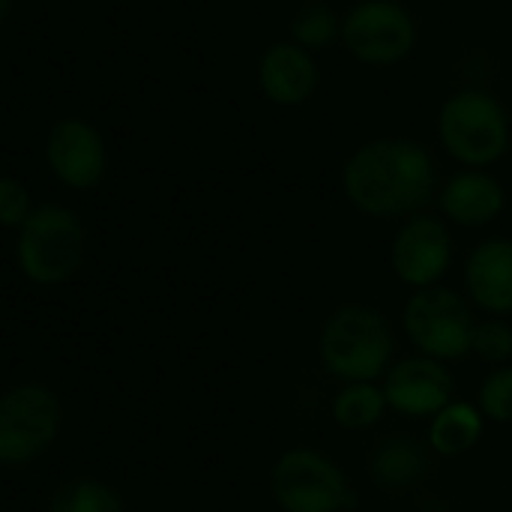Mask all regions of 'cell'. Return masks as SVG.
<instances>
[{
    "instance_id": "cell-16",
    "label": "cell",
    "mask_w": 512,
    "mask_h": 512,
    "mask_svg": "<svg viewBox=\"0 0 512 512\" xmlns=\"http://www.w3.org/2000/svg\"><path fill=\"white\" fill-rule=\"evenodd\" d=\"M426 474V453L411 438H390L372 459V477L381 489L399 492Z\"/></svg>"
},
{
    "instance_id": "cell-14",
    "label": "cell",
    "mask_w": 512,
    "mask_h": 512,
    "mask_svg": "<svg viewBox=\"0 0 512 512\" xmlns=\"http://www.w3.org/2000/svg\"><path fill=\"white\" fill-rule=\"evenodd\" d=\"M465 285L486 312H512V240L492 237L480 243L465 264Z\"/></svg>"
},
{
    "instance_id": "cell-20",
    "label": "cell",
    "mask_w": 512,
    "mask_h": 512,
    "mask_svg": "<svg viewBox=\"0 0 512 512\" xmlns=\"http://www.w3.org/2000/svg\"><path fill=\"white\" fill-rule=\"evenodd\" d=\"M480 408L495 423H512V369H498L486 378Z\"/></svg>"
},
{
    "instance_id": "cell-1",
    "label": "cell",
    "mask_w": 512,
    "mask_h": 512,
    "mask_svg": "<svg viewBox=\"0 0 512 512\" xmlns=\"http://www.w3.org/2000/svg\"><path fill=\"white\" fill-rule=\"evenodd\" d=\"M342 189L363 216L399 219L420 213L432 201L438 174L423 144L411 138H372L348 156Z\"/></svg>"
},
{
    "instance_id": "cell-8",
    "label": "cell",
    "mask_w": 512,
    "mask_h": 512,
    "mask_svg": "<svg viewBox=\"0 0 512 512\" xmlns=\"http://www.w3.org/2000/svg\"><path fill=\"white\" fill-rule=\"evenodd\" d=\"M474 318L465 300L450 288H420L405 306V330L411 342L435 360H459L471 351Z\"/></svg>"
},
{
    "instance_id": "cell-10",
    "label": "cell",
    "mask_w": 512,
    "mask_h": 512,
    "mask_svg": "<svg viewBox=\"0 0 512 512\" xmlns=\"http://www.w3.org/2000/svg\"><path fill=\"white\" fill-rule=\"evenodd\" d=\"M393 270L411 288H432L450 270L453 240L441 219L411 216L393 240Z\"/></svg>"
},
{
    "instance_id": "cell-22",
    "label": "cell",
    "mask_w": 512,
    "mask_h": 512,
    "mask_svg": "<svg viewBox=\"0 0 512 512\" xmlns=\"http://www.w3.org/2000/svg\"><path fill=\"white\" fill-rule=\"evenodd\" d=\"M471 351H477L489 363H504L512 357V330L501 321H486L474 327V342Z\"/></svg>"
},
{
    "instance_id": "cell-5",
    "label": "cell",
    "mask_w": 512,
    "mask_h": 512,
    "mask_svg": "<svg viewBox=\"0 0 512 512\" xmlns=\"http://www.w3.org/2000/svg\"><path fill=\"white\" fill-rule=\"evenodd\" d=\"M60 432V402L42 384H21L0 399V462L24 468L36 462Z\"/></svg>"
},
{
    "instance_id": "cell-7",
    "label": "cell",
    "mask_w": 512,
    "mask_h": 512,
    "mask_svg": "<svg viewBox=\"0 0 512 512\" xmlns=\"http://www.w3.org/2000/svg\"><path fill=\"white\" fill-rule=\"evenodd\" d=\"M273 498L285 512H345L354 507L345 474L315 450H291L273 465Z\"/></svg>"
},
{
    "instance_id": "cell-13",
    "label": "cell",
    "mask_w": 512,
    "mask_h": 512,
    "mask_svg": "<svg viewBox=\"0 0 512 512\" xmlns=\"http://www.w3.org/2000/svg\"><path fill=\"white\" fill-rule=\"evenodd\" d=\"M438 204L450 222L462 228H483V225H492L504 213L507 192H504V183L486 168H465L447 180Z\"/></svg>"
},
{
    "instance_id": "cell-6",
    "label": "cell",
    "mask_w": 512,
    "mask_h": 512,
    "mask_svg": "<svg viewBox=\"0 0 512 512\" xmlns=\"http://www.w3.org/2000/svg\"><path fill=\"white\" fill-rule=\"evenodd\" d=\"M339 42L366 66H396L414 51L417 24L396 0H360L342 18Z\"/></svg>"
},
{
    "instance_id": "cell-2",
    "label": "cell",
    "mask_w": 512,
    "mask_h": 512,
    "mask_svg": "<svg viewBox=\"0 0 512 512\" xmlns=\"http://www.w3.org/2000/svg\"><path fill=\"white\" fill-rule=\"evenodd\" d=\"M87 234L75 210L39 204L15 234V264L33 285L69 282L84 264Z\"/></svg>"
},
{
    "instance_id": "cell-19",
    "label": "cell",
    "mask_w": 512,
    "mask_h": 512,
    "mask_svg": "<svg viewBox=\"0 0 512 512\" xmlns=\"http://www.w3.org/2000/svg\"><path fill=\"white\" fill-rule=\"evenodd\" d=\"M51 512H123V501L105 483L75 480L54 492Z\"/></svg>"
},
{
    "instance_id": "cell-4",
    "label": "cell",
    "mask_w": 512,
    "mask_h": 512,
    "mask_svg": "<svg viewBox=\"0 0 512 512\" xmlns=\"http://www.w3.org/2000/svg\"><path fill=\"white\" fill-rule=\"evenodd\" d=\"M393 357V336L381 312L369 306L336 309L321 330V360L330 375L354 384L384 375Z\"/></svg>"
},
{
    "instance_id": "cell-12",
    "label": "cell",
    "mask_w": 512,
    "mask_h": 512,
    "mask_svg": "<svg viewBox=\"0 0 512 512\" xmlns=\"http://www.w3.org/2000/svg\"><path fill=\"white\" fill-rule=\"evenodd\" d=\"M384 396L405 417H435L450 405L453 375L435 357H411L387 372Z\"/></svg>"
},
{
    "instance_id": "cell-21",
    "label": "cell",
    "mask_w": 512,
    "mask_h": 512,
    "mask_svg": "<svg viewBox=\"0 0 512 512\" xmlns=\"http://www.w3.org/2000/svg\"><path fill=\"white\" fill-rule=\"evenodd\" d=\"M36 207H33V201H30V192H27V186L21 183V180H15V177H3L0 180V222L6 225V228H21L27 219H30V213H33Z\"/></svg>"
},
{
    "instance_id": "cell-3",
    "label": "cell",
    "mask_w": 512,
    "mask_h": 512,
    "mask_svg": "<svg viewBox=\"0 0 512 512\" xmlns=\"http://www.w3.org/2000/svg\"><path fill=\"white\" fill-rule=\"evenodd\" d=\"M438 138L465 168H489L510 150L507 108L489 90L465 87L441 105Z\"/></svg>"
},
{
    "instance_id": "cell-11",
    "label": "cell",
    "mask_w": 512,
    "mask_h": 512,
    "mask_svg": "<svg viewBox=\"0 0 512 512\" xmlns=\"http://www.w3.org/2000/svg\"><path fill=\"white\" fill-rule=\"evenodd\" d=\"M321 72L315 54L291 39H279L258 57V90L279 108L306 105L318 90Z\"/></svg>"
},
{
    "instance_id": "cell-18",
    "label": "cell",
    "mask_w": 512,
    "mask_h": 512,
    "mask_svg": "<svg viewBox=\"0 0 512 512\" xmlns=\"http://www.w3.org/2000/svg\"><path fill=\"white\" fill-rule=\"evenodd\" d=\"M384 408H387L384 390L372 387V381H354L336 396L333 417L342 429H369L381 420Z\"/></svg>"
},
{
    "instance_id": "cell-9",
    "label": "cell",
    "mask_w": 512,
    "mask_h": 512,
    "mask_svg": "<svg viewBox=\"0 0 512 512\" xmlns=\"http://www.w3.org/2000/svg\"><path fill=\"white\" fill-rule=\"evenodd\" d=\"M48 171L75 192H90L102 183L108 168V150L102 132L84 117H60L45 135Z\"/></svg>"
},
{
    "instance_id": "cell-17",
    "label": "cell",
    "mask_w": 512,
    "mask_h": 512,
    "mask_svg": "<svg viewBox=\"0 0 512 512\" xmlns=\"http://www.w3.org/2000/svg\"><path fill=\"white\" fill-rule=\"evenodd\" d=\"M288 33H291V42L303 45L312 54L327 51L330 45H336V39H342V18L336 15V9L315 0V3H306L303 9H297Z\"/></svg>"
},
{
    "instance_id": "cell-15",
    "label": "cell",
    "mask_w": 512,
    "mask_h": 512,
    "mask_svg": "<svg viewBox=\"0 0 512 512\" xmlns=\"http://www.w3.org/2000/svg\"><path fill=\"white\" fill-rule=\"evenodd\" d=\"M480 438H483V417L468 402H450L441 414H435L429 429L432 450L441 456H462L471 447H477Z\"/></svg>"
},
{
    "instance_id": "cell-23",
    "label": "cell",
    "mask_w": 512,
    "mask_h": 512,
    "mask_svg": "<svg viewBox=\"0 0 512 512\" xmlns=\"http://www.w3.org/2000/svg\"><path fill=\"white\" fill-rule=\"evenodd\" d=\"M9 12H12V0H0V21H9Z\"/></svg>"
}]
</instances>
